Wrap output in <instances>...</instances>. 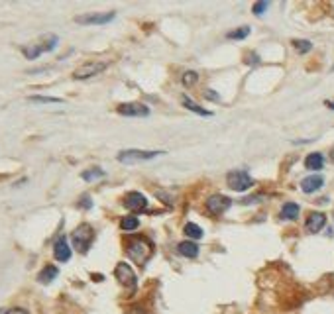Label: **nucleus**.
Listing matches in <instances>:
<instances>
[{
  "mask_svg": "<svg viewBox=\"0 0 334 314\" xmlns=\"http://www.w3.org/2000/svg\"><path fill=\"white\" fill-rule=\"evenodd\" d=\"M152 251H154L152 242L148 238H144V236H136L126 246V253L132 257V261L136 265H140V267L146 265V261L152 257Z\"/></svg>",
  "mask_w": 334,
  "mask_h": 314,
  "instance_id": "nucleus-1",
  "label": "nucleus"
},
{
  "mask_svg": "<svg viewBox=\"0 0 334 314\" xmlns=\"http://www.w3.org/2000/svg\"><path fill=\"white\" fill-rule=\"evenodd\" d=\"M59 44V38L57 36H45L42 38L40 42H36V44H30V45H24L22 47V53L26 59H30V61H34V59H38L42 53H47V51H53L55 47Z\"/></svg>",
  "mask_w": 334,
  "mask_h": 314,
  "instance_id": "nucleus-2",
  "label": "nucleus"
},
{
  "mask_svg": "<svg viewBox=\"0 0 334 314\" xmlns=\"http://www.w3.org/2000/svg\"><path fill=\"white\" fill-rule=\"evenodd\" d=\"M71 242L77 251L81 253H87L89 247L92 246L94 242V230L90 224H79L73 232H71Z\"/></svg>",
  "mask_w": 334,
  "mask_h": 314,
  "instance_id": "nucleus-3",
  "label": "nucleus"
},
{
  "mask_svg": "<svg viewBox=\"0 0 334 314\" xmlns=\"http://www.w3.org/2000/svg\"><path fill=\"white\" fill-rule=\"evenodd\" d=\"M106 67H108L106 61H102V63L100 61H85L83 65H79V67L73 71V79L75 81H85V79H90V77L102 73Z\"/></svg>",
  "mask_w": 334,
  "mask_h": 314,
  "instance_id": "nucleus-4",
  "label": "nucleus"
},
{
  "mask_svg": "<svg viewBox=\"0 0 334 314\" xmlns=\"http://www.w3.org/2000/svg\"><path fill=\"white\" fill-rule=\"evenodd\" d=\"M161 155V151H144V149H124L118 153V161L124 163V165H134V163H140V161H148V159H154V157Z\"/></svg>",
  "mask_w": 334,
  "mask_h": 314,
  "instance_id": "nucleus-5",
  "label": "nucleus"
},
{
  "mask_svg": "<svg viewBox=\"0 0 334 314\" xmlns=\"http://www.w3.org/2000/svg\"><path fill=\"white\" fill-rule=\"evenodd\" d=\"M114 277H116V281H118L122 287H126V289H132L134 291L136 285H138V277H136L134 269L128 265V263H124V261H120V263L116 265Z\"/></svg>",
  "mask_w": 334,
  "mask_h": 314,
  "instance_id": "nucleus-6",
  "label": "nucleus"
},
{
  "mask_svg": "<svg viewBox=\"0 0 334 314\" xmlns=\"http://www.w3.org/2000/svg\"><path fill=\"white\" fill-rule=\"evenodd\" d=\"M226 181H228V187L232 191H248L254 185V179L246 171H230L226 175Z\"/></svg>",
  "mask_w": 334,
  "mask_h": 314,
  "instance_id": "nucleus-7",
  "label": "nucleus"
},
{
  "mask_svg": "<svg viewBox=\"0 0 334 314\" xmlns=\"http://www.w3.org/2000/svg\"><path fill=\"white\" fill-rule=\"evenodd\" d=\"M114 12H94V14H83V16H77L75 22L81 24V26H102V24H108L114 20Z\"/></svg>",
  "mask_w": 334,
  "mask_h": 314,
  "instance_id": "nucleus-8",
  "label": "nucleus"
},
{
  "mask_svg": "<svg viewBox=\"0 0 334 314\" xmlns=\"http://www.w3.org/2000/svg\"><path fill=\"white\" fill-rule=\"evenodd\" d=\"M116 112L122 116H134V118H146L150 116V108L142 102H124L116 106Z\"/></svg>",
  "mask_w": 334,
  "mask_h": 314,
  "instance_id": "nucleus-9",
  "label": "nucleus"
},
{
  "mask_svg": "<svg viewBox=\"0 0 334 314\" xmlns=\"http://www.w3.org/2000/svg\"><path fill=\"white\" fill-rule=\"evenodd\" d=\"M230 206H232V201H230L228 197H224V195H212V197L206 201V208H208V212H210L212 216H222Z\"/></svg>",
  "mask_w": 334,
  "mask_h": 314,
  "instance_id": "nucleus-10",
  "label": "nucleus"
},
{
  "mask_svg": "<svg viewBox=\"0 0 334 314\" xmlns=\"http://www.w3.org/2000/svg\"><path fill=\"white\" fill-rule=\"evenodd\" d=\"M124 206L128 208V210H132V212H144L146 208H148V199L142 195V193H128L126 197H124Z\"/></svg>",
  "mask_w": 334,
  "mask_h": 314,
  "instance_id": "nucleus-11",
  "label": "nucleus"
},
{
  "mask_svg": "<svg viewBox=\"0 0 334 314\" xmlns=\"http://www.w3.org/2000/svg\"><path fill=\"white\" fill-rule=\"evenodd\" d=\"M53 255H55V259L61 261V263H65V261L71 259V249H69V244H67L65 236H61V238L55 242V246H53Z\"/></svg>",
  "mask_w": 334,
  "mask_h": 314,
  "instance_id": "nucleus-12",
  "label": "nucleus"
},
{
  "mask_svg": "<svg viewBox=\"0 0 334 314\" xmlns=\"http://www.w3.org/2000/svg\"><path fill=\"white\" fill-rule=\"evenodd\" d=\"M324 224H326V216H324L322 212H311L309 218H307V230H309L311 234L320 232V230L324 228Z\"/></svg>",
  "mask_w": 334,
  "mask_h": 314,
  "instance_id": "nucleus-13",
  "label": "nucleus"
},
{
  "mask_svg": "<svg viewBox=\"0 0 334 314\" xmlns=\"http://www.w3.org/2000/svg\"><path fill=\"white\" fill-rule=\"evenodd\" d=\"M322 177L320 175H311V177H307V179H303L301 183V189H303V193H314V191H318L320 187H322Z\"/></svg>",
  "mask_w": 334,
  "mask_h": 314,
  "instance_id": "nucleus-14",
  "label": "nucleus"
},
{
  "mask_svg": "<svg viewBox=\"0 0 334 314\" xmlns=\"http://www.w3.org/2000/svg\"><path fill=\"white\" fill-rule=\"evenodd\" d=\"M57 275H59V269H57L55 265H45L44 269L38 273V281H40L42 285H47V283H51Z\"/></svg>",
  "mask_w": 334,
  "mask_h": 314,
  "instance_id": "nucleus-15",
  "label": "nucleus"
},
{
  "mask_svg": "<svg viewBox=\"0 0 334 314\" xmlns=\"http://www.w3.org/2000/svg\"><path fill=\"white\" fill-rule=\"evenodd\" d=\"M179 253L185 255V257H197L199 255V246L195 242H181L177 246Z\"/></svg>",
  "mask_w": 334,
  "mask_h": 314,
  "instance_id": "nucleus-16",
  "label": "nucleus"
},
{
  "mask_svg": "<svg viewBox=\"0 0 334 314\" xmlns=\"http://www.w3.org/2000/svg\"><path fill=\"white\" fill-rule=\"evenodd\" d=\"M299 216V206L295 202H285L281 208V218L283 220H295Z\"/></svg>",
  "mask_w": 334,
  "mask_h": 314,
  "instance_id": "nucleus-17",
  "label": "nucleus"
},
{
  "mask_svg": "<svg viewBox=\"0 0 334 314\" xmlns=\"http://www.w3.org/2000/svg\"><path fill=\"white\" fill-rule=\"evenodd\" d=\"M322 165H324V157L320 155V153H311V155H307V159H305V167L312 169V171L322 169Z\"/></svg>",
  "mask_w": 334,
  "mask_h": 314,
  "instance_id": "nucleus-18",
  "label": "nucleus"
},
{
  "mask_svg": "<svg viewBox=\"0 0 334 314\" xmlns=\"http://www.w3.org/2000/svg\"><path fill=\"white\" fill-rule=\"evenodd\" d=\"M183 234L189 236L191 240H200V238H202V228L197 224H193V222H189V224L183 228Z\"/></svg>",
  "mask_w": 334,
  "mask_h": 314,
  "instance_id": "nucleus-19",
  "label": "nucleus"
},
{
  "mask_svg": "<svg viewBox=\"0 0 334 314\" xmlns=\"http://www.w3.org/2000/svg\"><path fill=\"white\" fill-rule=\"evenodd\" d=\"M81 177H83L85 181L102 179V177H104V171H102V169H98V167H94V169H89V171H83V173H81Z\"/></svg>",
  "mask_w": 334,
  "mask_h": 314,
  "instance_id": "nucleus-20",
  "label": "nucleus"
},
{
  "mask_svg": "<svg viewBox=\"0 0 334 314\" xmlns=\"http://www.w3.org/2000/svg\"><path fill=\"white\" fill-rule=\"evenodd\" d=\"M197 81H199V75H197L195 71H187V73H183V77H181V83H183L185 87H193V85H197Z\"/></svg>",
  "mask_w": 334,
  "mask_h": 314,
  "instance_id": "nucleus-21",
  "label": "nucleus"
},
{
  "mask_svg": "<svg viewBox=\"0 0 334 314\" xmlns=\"http://www.w3.org/2000/svg\"><path fill=\"white\" fill-rule=\"evenodd\" d=\"M183 104L191 110V112H195V114H200V116H210L212 112H208V110H204V108H200L199 104H195V102H191L189 98H183Z\"/></svg>",
  "mask_w": 334,
  "mask_h": 314,
  "instance_id": "nucleus-22",
  "label": "nucleus"
},
{
  "mask_svg": "<svg viewBox=\"0 0 334 314\" xmlns=\"http://www.w3.org/2000/svg\"><path fill=\"white\" fill-rule=\"evenodd\" d=\"M248 36H250V28H248V26H246V28H238L236 32H228V34H226L228 40H244Z\"/></svg>",
  "mask_w": 334,
  "mask_h": 314,
  "instance_id": "nucleus-23",
  "label": "nucleus"
},
{
  "mask_svg": "<svg viewBox=\"0 0 334 314\" xmlns=\"http://www.w3.org/2000/svg\"><path fill=\"white\" fill-rule=\"evenodd\" d=\"M32 102H42V104H61L63 100L61 98H55V96H30Z\"/></svg>",
  "mask_w": 334,
  "mask_h": 314,
  "instance_id": "nucleus-24",
  "label": "nucleus"
},
{
  "mask_svg": "<svg viewBox=\"0 0 334 314\" xmlns=\"http://www.w3.org/2000/svg\"><path fill=\"white\" fill-rule=\"evenodd\" d=\"M293 47L299 51V53H309L312 49V44L307 40H293Z\"/></svg>",
  "mask_w": 334,
  "mask_h": 314,
  "instance_id": "nucleus-25",
  "label": "nucleus"
},
{
  "mask_svg": "<svg viewBox=\"0 0 334 314\" xmlns=\"http://www.w3.org/2000/svg\"><path fill=\"white\" fill-rule=\"evenodd\" d=\"M138 226H140V222H138L136 216H126V218L120 220V228L122 230H136Z\"/></svg>",
  "mask_w": 334,
  "mask_h": 314,
  "instance_id": "nucleus-26",
  "label": "nucleus"
},
{
  "mask_svg": "<svg viewBox=\"0 0 334 314\" xmlns=\"http://www.w3.org/2000/svg\"><path fill=\"white\" fill-rule=\"evenodd\" d=\"M267 8H269V2H256V4H254V12H256L258 16H262Z\"/></svg>",
  "mask_w": 334,
  "mask_h": 314,
  "instance_id": "nucleus-27",
  "label": "nucleus"
},
{
  "mask_svg": "<svg viewBox=\"0 0 334 314\" xmlns=\"http://www.w3.org/2000/svg\"><path fill=\"white\" fill-rule=\"evenodd\" d=\"M79 206H81V208H90V206H92V202H90V197H81V201H79Z\"/></svg>",
  "mask_w": 334,
  "mask_h": 314,
  "instance_id": "nucleus-28",
  "label": "nucleus"
},
{
  "mask_svg": "<svg viewBox=\"0 0 334 314\" xmlns=\"http://www.w3.org/2000/svg\"><path fill=\"white\" fill-rule=\"evenodd\" d=\"M204 96H206L208 100H216V102L220 100V96H218V94H214V90H206V94H204Z\"/></svg>",
  "mask_w": 334,
  "mask_h": 314,
  "instance_id": "nucleus-29",
  "label": "nucleus"
},
{
  "mask_svg": "<svg viewBox=\"0 0 334 314\" xmlns=\"http://www.w3.org/2000/svg\"><path fill=\"white\" fill-rule=\"evenodd\" d=\"M4 314H30V312L24 310V308H10V310H6Z\"/></svg>",
  "mask_w": 334,
  "mask_h": 314,
  "instance_id": "nucleus-30",
  "label": "nucleus"
},
{
  "mask_svg": "<svg viewBox=\"0 0 334 314\" xmlns=\"http://www.w3.org/2000/svg\"><path fill=\"white\" fill-rule=\"evenodd\" d=\"M332 71H334V67H332Z\"/></svg>",
  "mask_w": 334,
  "mask_h": 314,
  "instance_id": "nucleus-31",
  "label": "nucleus"
}]
</instances>
